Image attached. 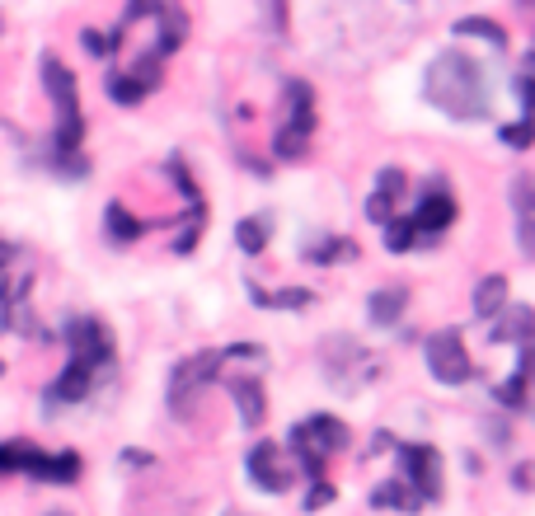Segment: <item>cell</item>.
Here are the masks:
<instances>
[{
    "label": "cell",
    "instance_id": "3",
    "mask_svg": "<svg viewBox=\"0 0 535 516\" xmlns=\"http://www.w3.org/2000/svg\"><path fill=\"white\" fill-rule=\"evenodd\" d=\"M310 132H315V94H310L306 80H291L287 85V122L277 127L273 155L277 160H301L310 146Z\"/></svg>",
    "mask_w": 535,
    "mask_h": 516
},
{
    "label": "cell",
    "instance_id": "29",
    "mask_svg": "<svg viewBox=\"0 0 535 516\" xmlns=\"http://www.w3.org/2000/svg\"><path fill=\"white\" fill-rule=\"evenodd\" d=\"M334 502V488L324 484V479H315V488L306 493V512H315V507H329Z\"/></svg>",
    "mask_w": 535,
    "mask_h": 516
},
{
    "label": "cell",
    "instance_id": "5",
    "mask_svg": "<svg viewBox=\"0 0 535 516\" xmlns=\"http://www.w3.org/2000/svg\"><path fill=\"white\" fill-rule=\"evenodd\" d=\"M216 366H221V352H198V357L179 362V371L169 380V404H174L179 418H188V404H193V395H198L202 385L216 380Z\"/></svg>",
    "mask_w": 535,
    "mask_h": 516
},
{
    "label": "cell",
    "instance_id": "23",
    "mask_svg": "<svg viewBox=\"0 0 535 516\" xmlns=\"http://www.w3.org/2000/svg\"><path fill=\"white\" fill-rule=\"evenodd\" d=\"M385 244H390L395 254H404V249L418 244V230H413L409 216H390V221H385Z\"/></svg>",
    "mask_w": 535,
    "mask_h": 516
},
{
    "label": "cell",
    "instance_id": "4",
    "mask_svg": "<svg viewBox=\"0 0 535 516\" xmlns=\"http://www.w3.org/2000/svg\"><path fill=\"white\" fill-rule=\"evenodd\" d=\"M428 366L442 385H465V380L474 376L470 352H465V343H460L456 329H442V334L428 338Z\"/></svg>",
    "mask_w": 535,
    "mask_h": 516
},
{
    "label": "cell",
    "instance_id": "14",
    "mask_svg": "<svg viewBox=\"0 0 535 516\" xmlns=\"http://www.w3.org/2000/svg\"><path fill=\"white\" fill-rule=\"evenodd\" d=\"M526 376H531V343H521L512 380L498 385V404H507V409H526Z\"/></svg>",
    "mask_w": 535,
    "mask_h": 516
},
{
    "label": "cell",
    "instance_id": "24",
    "mask_svg": "<svg viewBox=\"0 0 535 516\" xmlns=\"http://www.w3.org/2000/svg\"><path fill=\"white\" fill-rule=\"evenodd\" d=\"M456 33H474V38H484V43H493V47H498V52H503V47H507V33L498 29L493 19H460V24H456Z\"/></svg>",
    "mask_w": 535,
    "mask_h": 516
},
{
    "label": "cell",
    "instance_id": "28",
    "mask_svg": "<svg viewBox=\"0 0 535 516\" xmlns=\"http://www.w3.org/2000/svg\"><path fill=\"white\" fill-rule=\"evenodd\" d=\"M498 137H503L512 151H526V146H531V122H512V127H498Z\"/></svg>",
    "mask_w": 535,
    "mask_h": 516
},
{
    "label": "cell",
    "instance_id": "13",
    "mask_svg": "<svg viewBox=\"0 0 535 516\" xmlns=\"http://www.w3.org/2000/svg\"><path fill=\"white\" fill-rule=\"evenodd\" d=\"M24 474H33V479H47V484H76V474H80V456H43V451H33V460H29V470Z\"/></svg>",
    "mask_w": 535,
    "mask_h": 516
},
{
    "label": "cell",
    "instance_id": "18",
    "mask_svg": "<svg viewBox=\"0 0 535 516\" xmlns=\"http://www.w3.org/2000/svg\"><path fill=\"white\" fill-rule=\"evenodd\" d=\"M371 502H376V507H404V512H418V507H423V498H418V493H404V479L381 484L376 493H371Z\"/></svg>",
    "mask_w": 535,
    "mask_h": 516
},
{
    "label": "cell",
    "instance_id": "32",
    "mask_svg": "<svg viewBox=\"0 0 535 516\" xmlns=\"http://www.w3.org/2000/svg\"><path fill=\"white\" fill-rule=\"evenodd\" d=\"M0 371H5V362H0Z\"/></svg>",
    "mask_w": 535,
    "mask_h": 516
},
{
    "label": "cell",
    "instance_id": "9",
    "mask_svg": "<svg viewBox=\"0 0 535 516\" xmlns=\"http://www.w3.org/2000/svg\"><path fill=\"white\" fill-rule=\"evenodd\" d=\"M413 230H418V240L423 235H442L451 221H456V198L446 193V188H428V198L418 202V212L409 216Z\"/></svg>",
    "mask_w": 535,
    "mask_h": 516
},
{
    "label": "cell",
    "instance_id": "17",
    "mask_svg": "<svg viewBox=\"0 0 535 516\" xmlns=\"http://www.w3.org/2000/svg\"><path fill=\"white\" fill-rule=\"evenodd\" d=\"M310 263H343V258H357V244L352 240H315L306 244Z\"/></svg>",
    "mask_w": 535,
    "mask_h": 516
},
{
    "label": "cell",
    "instance_id": "11",
    "mask_svg": "<svg viewBox=\"0 0 535 516\" xmlns=\"http://www.w3.org/2000/svg\"><path fill=\"white\" fill-rule=\"evenodd\" d=\"M230 395H235V409H240V423L245 427H259L263 423V385L259 376H230Z\"/></svg>",
    "mask_w": 535,
    "mask_h": 516
},
{
    "label": "cell",
    "instance_id": "10",
    "mask_svg": "<svg viewBox=\"0 0 535 516\" xmlns=\"http://www.w3.org/2000/svg\"><path fill=\"white\" fill-rule=\"evenodd\" d=\"M94 371H99L94 362H85V357H71V366H66L62 376L52 380L47 404H76V399H85V395H90V385H94Z\"/></svg>",
    "mask_w": 535,
    "mask_h": 516
},
{
    "label": "cell",
    "instance_id": "30",
    "mask_svg": "<svg viewBox=\"0 0 535 516\" xmlns=\"http://www.w3.org/2000/svg\"><path fill=\"white\" fill-rule=\"evenodd\" d=\"M10 268H15V244H5V240H0V277L10 273Z\"/></svg>",
    "mask_w": 535,
    "mask_h": 516
},
{
    "label": "cell",
    "instance_id": "2",
    "mask_svg": "<svg viewBox=\"0 0 535 516\" xmlns=\"http://www.w3.org/2000/svg\"><path fill=\"white\" fill-rule=\"evenodd\" d=\"M43 85H47V94H52L57 113H62V122H57V137H52L57 165H62L66 174H90V160H76V151L85 146V118H80L76 76H71L57 57H43Z\"/></svg>",
    "mask_w": 535,
    "mask_h": 516
},
{
    "label": "cell",
    "instance_id": "31",
    "mask_svg": "<svg viewBox=\"0 0 535 516\" xmlns=\"http://www.w3.org/2000/svg\"><path fill=\"white\" fill-rule=\"evenodd\" d=\"M512 484H517L521 493H526V488H531V465H517V474H512Z\"/></svg>",
    "mask_w": 535,
    "mask_h": 516
},
{
    "label": "cell",
    "instance_id": "21",
    "mask_svg": "<svg viewBox=\"0 0 535 516\" xmlns=\"http://www.w3.org/2000/svg\"><path fill=\"white\" fill-rule=\"evenodd\" d=\"M235 244L245 249V254H263V244H268V221L263 216H249L235 226Z\"/></svg>",
    "mask_w": 535,
    "mask_h": 516
},
{
    "label": "cell",
    "instance_id": "19",
    "mask_svg": "<svg viewBox=\"0 0 535 516\" xmlns=\"http://www.w3.org/2000/svg\"><path fill=\"white\" fill-rule=\"evenodd\" d=\"M141 230H146V226H141L137 216L127 212L123 202H113V207H108V235H113V240L132 244V240H137V235H141Z\"/></svg>",
    "mask_w": 535,
    "mask_h": 516
},
{
    "label": "cell",
    "instance_id": "25",
    "mask_svg": "<svg viewBox=\"0 0 535 516\" xmlns=\"http://www.w3.org/2000/svg\"><path fill=\"white\" fill-rule=\"evenodd\" d=\"M512 198H517V216H521V249L531 254V179H517Z\"/></svg>",
    "mask_w": 535,
    "mask_h": 516
},
{
    "label": "cell",
    "instance_id": "20",
    "mask_svg": "<svg viewBox=\"0 0 535 516\" xmlns=\"http://www.w3.org/2000/svg\"><path fill=\"white\" fill-rule=\"evenodd\" d=\"M404 305H409L404 291H376V296H371V319H376V324H395V319L404 315Z\"/></svg>",
    "mask_w": 535,
    "mask_h": 516
},
{
    "label": "cell",
    "instance_id": "8",
    "mask_svg": "<svg viewBox=\"0 0 535 516\" xmlns=\"http://www.w3.org/2000/svg\"><path fill=\"white\" fill-rule=\"evenodd\" d=\"M66 343H71V357H85V362H94V366L113 362V338H108V329L99 319L76 315L66 324Z\"/></svg>",
    "mask_w": 535,
    "mask_h": 516
},
{
    "label": "cell",
    "instance_id": "26",
    "mask_svg": "<svg viewBox=\"0 0 535 516\" xmlns=\"http://www.w3.org/2000/svg\"><path fill=\"white\" fill-rule=\"evenodd\" d=\"M526 324H531V310H512L507 319H498L493 324V343H507V338H526Z\"/></svg>",
    "mask_w": 535,
    "mask_h": 516
},
{
    "label": "cell",
    "instance_id": "6",
    "mask_svg": "<svg viewBox=\"0 0 535 516\" xmlns=\"http://www.w3.org/2000/svg\"><path fill=\"white\" fill-rule=\"evenodd\" d=\"M404 456V484L418 493L423 502L442 498V456L432 446H399Z\"/></svg>",
    "mask_w": 535,
    "mask_h": 516
},
{
    "label": "cell",
    "instance_id": "15",
    "mask_svg": "<svg viewBox=\"0 0 535 516\" xmlns=\"http://www.w3.org/2000/svg\"><path fill=\"white\" fill-rule=\"evenodd\" d=\"M503 305H507V277H484L479 291H474V315L493 319V315H503Z\"/></svg>",
    "mask_w": 535,
    "mask_h": 516
},
{
    "label": "cell",
    "instance_id": "27",
    "mask_svg": "<svg viewBox=\"0 0 535 516\" xmlns=\"http://www.w3.org/2000/svg\"><path fill=\"white\" fill-rule=\"evenodd\" d=\"M395 202L399 198H390V193H381V188H376V193H371V202H367V216L376 221V226H385V221L395 216Z\"/></svg>",
    "mask_w": 535,
    "mask_h": 516
},
{
    "label": "cell",
    "instance_id": "22",
    "mask_svg": "<svg viewBox=\"0 0 535 516\" xmlns=\"http://www.w3.org/2000/svg\"><path fill=\"white\" fill-rule=\"evenodd\" d=\"M33 441H5L0 446V474H15V470H29V460H33Z\"/></svg>",
    "mask_w": 535,
    "mask_h": 516
},
{
    "label": "cell",
    "instance_id": "7",
    "mask_svg": "<svg viewBox=\"0 0 535 516\" xmlns=\"http://www.w3.org/2000/svg\"><path fill=\"white\" fill-rule=\"evenodd\" d=\"M348 441V423H338L329 413H315L310 423L291 427V446H306L315 456H338V451H348Z\"/></svg>",
    "mask_w": 535,
    "mask_h": 516
},
{
    "label": "cell",
    "instance_id": "12",
    "mask_svg": "<svg viewBox=\"0 0 535 516\" xmlns=\"http://www.w3.org/2000/svg\"><path fill=\"white\" fill-rule=\"evenodd\" d=\"M249 479H254L263 493H282V488H287V470L277 465V446H254V451H249Z\"/></svg>",
    "mask_w": 535,
    "mask_h": 516
},
{
    "label": "cell",
    "instance_id": "1",
    "mask_svg": "<svg viewBox=\"0 0 535 516\" xmlns=\"http://www.w3.org/2000/svg\"><path fill=\"white\" fill-rule=\"evenodd\" d=\"M423 94H428L432 108H442L451 118H484V108H489L484 71L465 52H442V57L432 61L428 80H423Z\"/></svg>",
    "mask_w": 535,
    "mask_h": 516
},
{
    "label": "cell",
    "instance_id": "16",
    "mask_svg": "<svg viewBox=\"0 0 535 516\" xmlns=\"http://www.w3.org/2000/svg\"><path fill=\"white\" fill-rule=\"evenodd\" d=\"M249 296H254V305H273V310H301V305H310V291L306 287H291V291H277V296H268V291L249 287Z\"/></svg>",
    "mask_w": 535,
    "mask_h": 516
}]
</instances>
